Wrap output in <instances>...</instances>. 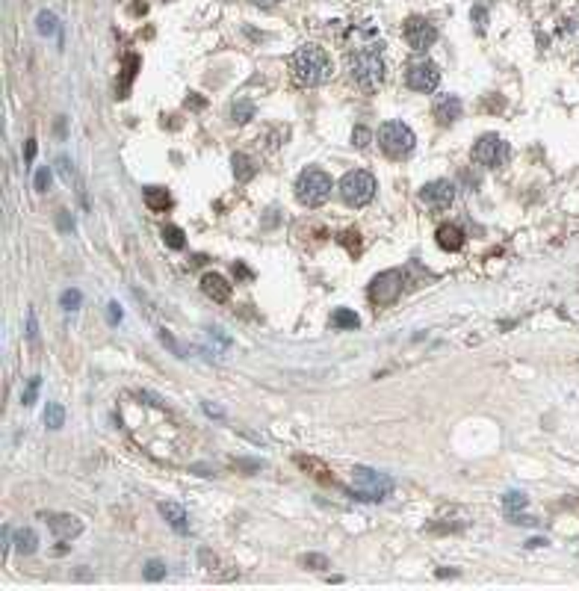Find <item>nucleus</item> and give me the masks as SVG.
I'll use <instances>...</instances> for the list:
<instances>
[{
  "mask_svg": "<svg viewBox=\"0 0 579 591\" xmlns=\"http://www.w3.org/2000/svg\"><path fill=\"white\" fill-rule=\"evenodd\" d=\"M142 576L148 579V583H154V579H163L166 576V565L163 562H148V565H145V571H142Z\"/></svg>",
  "mask_w": 579,
  "mask_h": 591,
  "instance_id": "bb28decb",
  "label": "nucleus"
},
{
  "mask_svg": "<svg viewBox=\"0 0 579 591\" xmlns=\"http://www.w3.org/2000/svg\"><path fill=\"white\" fill-rule=\"evenodd\" d=\"M503 506H506V511H520V509L529 506V500H526V494H520V491H508L503 497Z\"/></svg>",
  "mask_w": 579,
  "mask_h": 591,
  "instance_id": "b1692460",
  "label": "nucleus"
},
{
  "mask_svg": "<svg viewBox=\"0 0 579 591\" xmlns=\"http://www.w3.org/2000/svg\"><path fill=\"white\" fill-rule=\"evenodd\" d=\"M48 527L60 541H71L83 532V520L74 514H48Z\"/></svg>",
  "mask_w": 579,
  "mask_h": 591,
  "instance_id": "f8f14e48",
  "label": "nucleus"
},
{
  "mask_svg": "<svg viewBox=\"0 0 579 591\" xmlns=\"http://www.w3.org/2000/svg\"><path fill=\"white\" fill-rule=\"evenodd\" d=\"M461 98L458 95H438V101H434V118H438L440 125H452L455 118H461Z\"/></svg>",
  "mask_w": 579,
  "mask_h": 591,
  "instance_id": "ddd939ff",
  "label": "nucleus"
},
{
  "mask_svg": "<svg viewBox=\"0 0 579 591\" xmlns=\"http://www.w3.org/2000/svg\"><path fill=\"white\" fill-rule=\"evenodd\" d=\"M36 334H39V325H36V313H27V340L36 343Z\"/></svg>",
  "mask_w": 579,
  "mask_h": 591,
  "instance_id": "f704fd0d",
  "label": "nucleus"
},
{
  "mask_svg": "<svg viewBox=\"0 0 579 591\" xmlns=\"http://www.w3.org/2000/svg\"><path fill=\"white\" fill-rule=\"evenodd\" d=\"M331 325L334 328H358L361 325V316L355 311H346V308H337L331 316Z\"/></svg>",
  "mask_w": 579,
  "mask_h": 591,
  "instance_id": "aec40b11",
  "label": "nucleus"
},
{
  "mask_svg": "<svg viewBox=\"0 0 579 591\" xmlns=\"http://www.w3.org/2000/svg\"><path fill=\"white\" fill-rule=\"evenodd\" d=\"M160 340L166 343V349H172V355H177V358H181V355H184V352H181V346H177V343H175V337H172V331H166V328H160Z\"/></svg>",
  "mask_w": 579,
  "mask_h": 591,
  "instance_id": "473e14b6",
  "label": "nucleus"
},
{
  "mask_svg": "<svg viewBox=\"0 0 579 591\" xmlns=\"http://www.w3.org/2000/svg\"><path fill=\"white\" fill-rule=\"evenodd\" d=\"M391 491H393V479L387 473H378V470H370V467H355V488L349 491L355 500L382 502Z\"/></svg>",
  "mask_w": 579,
  "mask_h": 591,
  "instance_id": "39448f33",
  "label": "nucleus"
},
{
  "mask_svg": "<svg viewBox=\"0 0 579 591\" xmlns=\"http://www.w3.org/2000/svg\"><path fill=\"white\" fill-rule=\"evenodd\" d=\"M438 246L447 251H458L464 246V231L458 225H440L438 228Z\"/></svg>",
  "mask_w": 579,
  "mask_h": 591,
  "instance_id": "dca6fc26",
  "label": "nucleus"
},
{
  "mask_svg": "<svg viewBox=\"0 0 579 591\" xmlns=\"http://www.w3.org/2000/svg\"><path fill=\"white\" fill-rule=\"evenodd\" d=\"M251 3H254V6H260V9H272V6L278 3V0H251Z\"/></svg>",
  "mask_w": 579,
  "mask_h": 591,
  "instance_id": "79ce46f5",
  "label": "nucleus"
},
{
  "mask_svg": "<svg viewBox=\"0 0 579 591\" xmlns=\"http://www.w3.org/2000/svg\"><path fill=\"white\" fill-rule=\"evenodd\" d=\"M302 565L310 567V571H319V567H328V559L319 553H308V556H302Z\"/></svg>",
  "mask_w": 579,
  "mask_h": 591,
  "instance_id": "c756f323",
  "label": "nucleus"
},
{
  "mask_svg": "<svg viewBox=\"0 0 579 591\" xmlns=\"http://www.w3.org/2000/svg\"><path fill=\"white\" fill-rule=\"evenodd\" d=\"M62 308L65 311H77V308H80V290H65L62 293Z\"/></svg>",
  "mask_w": 579,
  "mask_h": 591,
  "instance_id": "7c9ffc66",
  "label": "nucleus"
},
{
  "mask_svg": "<svg viewBox=\"0 0 579 591\" xmlns=\"http://www.w3.org/2000/svg\"><path fill=\"white\" fill-rule=\"evenodd\" d=\"M33 183H36V190H39V192H48V190H51V169H48V166H39V172H36V178H33Z\"/></svg>",
  "mask_w": 579,
  "mask_h": 591,
  "instance_id": "cd10ccee",
  "label": "nucleus"
},
{
  "mask_svg": "<svg viewBox=\"0 0 579 591\" xmlns=\"http://www.w3.org/2000/svg\"><path fill=\"white\" fill-rule=\"evenodd\" d=\"M231 172H233V178H237L240 183H246V181H251L254 178V160L249 157V154H233L231 157Z\"/></svg>",
  "mask_w": 579,
  "mask_h": 591,
  "instance_id": "f3484780",
  "label": "nucleus"
},
{
  "mask_svg": "<svg viewBox=\"0 0 579 591\" xmlns=\"http://www.w3.org/2000/svg\"><path fill=\"white\" fill-rule=\"evenodd\" d=\"M33 154H36V142L27 139V145H24V160L30 163V160H33Z\"/></svg>",
  "mask_w": 579,
  "mask_h": 591,
  "instance_id": "e433bc0d",
  "label": "nucleus"
},
{
  "mask_svg": "<svg viewBox=\"0 0 579 591\" xmlns=\"http://www.w3.org/2000/svg\"><path fill=\"white\" fill-rule=\"evenodd\" d=\"M163 239H166V246L169 248H184L186 246V237H184V231L177 225H166L163 228Z\"/></svg>",
  "mask_w": 579,
  "mask_h": 591,
  "instance_id": "4be33fe9",
  "label": "nucleus"
},
{
  "mask_svg": "<svg viewBox=\"0 0 579 591\" xmlns=\"http://www.w3.org/2000/svg\"><path fill=\"white\" fill-rule=\"evenodd\" d=\"M402 284H405V275L399 269H387V272H378L370 284V299L373 304L378 308H384V304H391L399 299V293H402Z\"/></svg>",
  "mask_w": 579,
  "mask_h": 591,
  "instance_id": "6e6552de",
  "label": "nucleus"
},
{
  "mask_svg": "<svg viewBox=\"0 0 579 591\" xmlns=\"http://www.w3.org/2000/svg\"><path fill=\"white\" fill-rule=\"evenodd\" d=\"M12 544H15V550L21 553V556H33L39 550V535L33 532V529H15V538H12Z\"/></svg>",
  "mask_w": 579,
  "mask_h": 591,
  "instance_id": "a211bd4d",
  "label": "nucleus"
},
{
  "mask_svg": "<svg viewBox=\"0 0 579 591\" xmlns=\"http://www.w3.org/2000/svg\"><path fill=\"white\" fill-rule=\"evenodd\" d=\"M36 24H39V33L42 36H53V33H57V15L53 12H48V9H44V12H39V18H36Z\"/></svg>",
  "mask_w": 579,
  "mask_h": 591,
  "instance_id": "5701e85b",
  "label": "nucleus"
},
{
  "mask_svg": "<svg viewBox=\"0 0 579 591\" xmlns=\"http://www.w3.org/2000/svg\"><path fill=\"white\" fill-rule=\"evenodd\" d=\"M204 411L210 417H222V408H216V405H210V402H204Z\"/></svg>",
  "mask_w": 579,
  "mask_h": 591,
  "instance_id": "ea45409f",
  "label": "nucleus"
},
{
  "mask_svg": "<svg viewBox=\"0 0 579 591\" xmlns=\"http://www.w3.org/2000/svg\"><path fill=\"white\" fill-rule=\"evenodd\" d=\"M160 514L166 518V523H169L172 529H177V532H189V523H186V511H184V506L181 502H160Z\"/></svg>",
  "mask_w": 579,
  "mask_h": 591,
  "instance_id": "2eb2a0df",
  "label": "nucleus"
},
{
  "mask_svg": "<svg viewBox=\"0 0 579 591\" xmlns=\"http://www.w3.org/2000/svg\"><path fill=\"white\" fill-rule=\"evenodd\" d=\"M109 320H113V322H121V308H118L116 302L109 304Z\"/></svg>",
  "mask_w": 579,
  "mask_h": 591,
  "instance_id": "4c0bfd02",
  "label": "nucleus"
},
{
  "mask_svg": "<svg viewBox=\"0 0 579 591\" xmlns=\"http://www.w3.org/2000/svg\"><path fill=\"white\" fill-rule=\"evenodd\" d=\"M145 204H148L151 210H169L172 195L166 187H145Z\"/></svg>",
  "mask_w": 579,
  "mask_h": 591,
  "instance_id": "6ab92c4d",
  "label": "nucleus"
},
{
  "mask_svg": "<svg viewBox=\"0 0 579 591\" xmlns=\"http://www.w3.org/2000/svg\"><path fill=\"white\" fill-rule=\"evenodd\" d=\"M349 71H352V80L361 86L364 92H373L384 83V60L378 51H355L352 60H349Z\"/></svg>",
  "mask_w": 579,
  "mask_h": 591,
  "instance_id": "7ed1b4c3",
  "label": "nucleus"
},
{
  "mask_svg": "<svg viewBox=\"0 0 579 591\" xmlns=\"http://www.w3.org/2000/svg\"><path fill=\"white\" fill-rule=\"evenodd\" d=\"M378 145H382V151H384L387 157L405 160V157L414 154L417 136H414V130H411L405 122L393 118V122H384L382 127H378Z\"/></svg>",
  "mask_w": 579,
  "mask_h": 591,
  "instance_id": "20e7f679",
  "label": "nucleus"
},
{
  "mask_svg": "<svg viewBox=\"0 0 579 591\" xmlns=\"http://www.w3.org/2000/svg\"><path fill=\"white\" fill-rule=\"evenodd\" d=\"M9 544H12V532H9V527H3V556L9 553Z\"/></svg>",
  "mask_w": 579,
  "mask_h": 591,
  "instance_id": "58836bf2",
  "label": "nucleus"
},
{
  "mask_svg": "<svg viewBox=\"0 0 579 591\" xmlns=\"http://www.w3.org/2000/svg\"><path fill=\"white\" fill-rule=\"evenodd\" d=\"M202 290L210 296L213 302H228V296H231V284L225 275H219V272H207V275L202 278Z\"/></svg>",
  "mask_w": 579,
  "mask_h": 591,
  "instance_id": "4468645a",
  "label": "nucleus"
},
{
  "mask_svg": "<svg viewBox=\"0 0 579 591\" xmlns=\"http://www.w3.org/2000/svg\"><path fill=\"white\" fill-rule=\"evenodd\" d=\"M511 154H515L511 145H508L503 136H497V134L479 136L476 145H473V163H479V166H488V169L506 166V163L511 160Z\"/></svg>",
  "mask_w": 579,
  "mask_h": 591,
  "instance_id": "0eeeda50",
  "label": "nucleus"
},
{
  "mask_svg": "<svg viewBox=\"0 0 579 591\" xmlns=\"http://www.w3.org/2000/svg\"><path fill=\"white\" fill-rule=\"evenodd\" d=\"M39 388H42V379H39V376H33V379H30V385H27V390H24V405H27V408H30V405H36Z\"/></svg>",
  "mask_w": 579,
  "mask_h": 591,
  "instance_id": "c85d7f7f",
  "label": "nucleus"
},
{
  "mask_svg": "<svg viewBox=\"0 0 579 591\" xmlns=\"http://www.w3.org/2000/svg\"><path fill=\"white\" fill-rule=\"evenodd\" d=\"M44 423H48V429H62L65 411H62L60 402H48V408H44Z\"/></svg>",
  "mask_w": 579,
  "mask_h": 591,
  "instance_id": "412c9836",
  "label": "nucleus"
},
{
  "mask_svg": "<svg viewBox=\"0 0 579 591\" xmlns=\"http://www.w3.org/2000/svg\"><path fill=\"white\" fill-rule=\"evenodd\" d=\"M240 467H242V470H260L263 464H260V462H249V458H246V462H240Z\"/></svg>",
  "mask_w": 579,
  "mask_h": 591,
  "instance_id": "a19ab883",
  "label": "nucleus"
},
{
  "mask_svg": "<svg viewBox=\"0 0 579 591\" xmlns=\"http://www.w3.org/2000/svg\"><path fill=\"white\" fill-rule=\"evenodd\" d=\"M405 83H408V89H414V92H434L440 83V69L431 60L411 62L408 71H405Z\"/></svg>",
  "mask_w": 579,
  "mask_h": 591,
  "instance_id": "1a4fd4ad",
  "label": "nucleus"
},
{
  "mask_svg": "<svg viewBox=\"0 0 579 591\" xmlns=\"http://www.w3.org/2000/svg\"><path fill=\"white\" fill-rule=\"evenodd\" d=\"M57 172L62 174L65 181H74V166H71V160H69V157H62V154L57 157Z\"/></svg>",
  "mask_w": 579,
  "mask_h": 591,
  "instance_id": "2f4dec72",
  "label": "nucleus"
},
{
  "mask_svg": "<svg viewBox=\"0 0 579 591\" xmlns=\"http://www.w3.org/2000/svg\"><path fill=\"white\" fill-rule=\"evenodd\" d=\"M331 190H334L331 174L317 169V166H308L296 178V199L302 201L305 207H322L331 199Z\"/></svg>",
  "mask_w": 579,
  "mask_h": 591,
  "instance_id": "f03ea898",
  "label": "nucleus"
},
{
  "mask_svg": "<svg viewBox=\"0 0 579 591\" xmlns=\"http://www.w3.org/2000/svg\"><path fill=\"white\" fill-rule=\"evenodd\" d=\"M290 71H293V80L299 86L314 89V86H322L331 78L334 65H331V57L322 48L305 45V48H299L293 53V60H290Z\"/></svg>",
  "mask_w": 579,
  "mask_h": 591,
  "instance_id": "f257e3e1",
  "label": "nucleus"
},
{
  "mask_svg": "<svg viewBox=\"0 0 579 591\" xmlns=\"http://www.w3.org/2000/svg\"><path fill=\"white\" fill-rule=\"evenodd\" d=\"M340 199L343 204H349V207H364V204H370L373 201V195H375V178L370 172H364V169H355V172H346L340 178Z\"/></svg>",
  "mask_w": 579,
  "mask_h": 591,
  "instance_id": "423d86ee",
  "label": "nucleus"
},
{
  "mask_svg": "<svg viewBox=\"0 0 579 591\" xmlns=\"http://www.w3.org/2000/svg\"><path fill=\"white\" fill-rule=\"evenodd\" d=\"M473 21H476V30L482 33V30H485V9H482V6L473 9Z\"/></svg>",
  "mask_w": 579,
  "mask_h": 591,
  "instance_id": "c9c22d12",
  "label": "nucleus"
},
{
  "mask_svg": "<svg viewBox=\"0 0 579 591\" xmlns=\"http://www.w3.org/2000/svg\"><path fill=\"white\" fill-rule=\"evenodd\" d=\"M57 228L60 231H65V234H74V219L65 213V210H60V216H57Z\"/></svg>",
  "mask_w": 579,
  "mask_h": 591,
  "instance_id": "72a5a7b5",
  "label": "nucleus"
},
{
  "mask_svg": "<svg viewBox=\"0 0 579 591\" xmlns=\"http://www.w3.org/2000/svg\"><path fill=\"white\" fill-rule=\"evenodd\" d=\"M434 39H438V30H434L426 18H408V24H405V42L414 51H429L434 45Z\"/></svg>",
  "mask_w": 579,
  "mask_h": 591,
  "instance_id": "9b49d317",
  "label": "nucleus"
},
{
  "mask_svg": "<svg viewBox=\"0 0 579 591\" xmlns=\"http://www.w3.org/2000/svg\"><path fill=\"white\" fill-rule=\"evenodd\" d=\"M251 116H254V104L251 101H237L233 104V122L237 125H246Z\"/></svg>",
  "mask_w": 579,
  "mask_h": 591,
  "instance_id": "393cba45",
  "label": "nucleus"
},
{
  "mask_svg": "<svg viewBox=\"0 0 579 591\" xmlns=\"http://www.w3.org/2000/svg\"><path fill=\"white\" fill-rule=\"evenodd\" d=\"M370 139H373V134H370V127H364V125H358L352 130V145L355 148H366L370 145Z\"/></svg>",
  "mask_w": 579,
  "mask_h": 591,
  "instance_id": "a878e982",
  "label": "nucleus"
},
{
  "mask_svg": "<svg viewBox=\"0 0 579 591\" xmlns=\"http://www.w3.org/2000/svg\"><path fill=\"white\" fill-rule=\"evenodd\" d=\"M420 201L431 210H447L455 201V183L452 181H431L420 190Z\"/></svg>",
  "mask_w": 579,
  "mask_h": 591,
  "instance_id": "9d476101",
  "label": "nucleus"
}]
</instances>
